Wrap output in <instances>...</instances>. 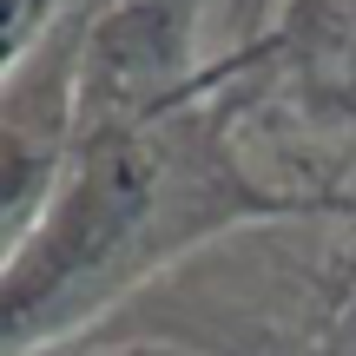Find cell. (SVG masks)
<instances>
[{
	"instance_id": "1",
	"label": "cell",
	"mask_w": 356,
	"mask_h": 356,
	"mask_svg": "<svg viewBox=\"0 0 356 356\" xmlns=\"http://www.w3.org/2000/svg\"><path fill=\"white\" fill-rule=\"evenodd\" d=\"M257 191L211 145V126L172 99H119L86 132L47 211L13 238L7 270V343H26L92 317V304L211 231L231 211H257Z\"/></svg>"
}]
</instances>
